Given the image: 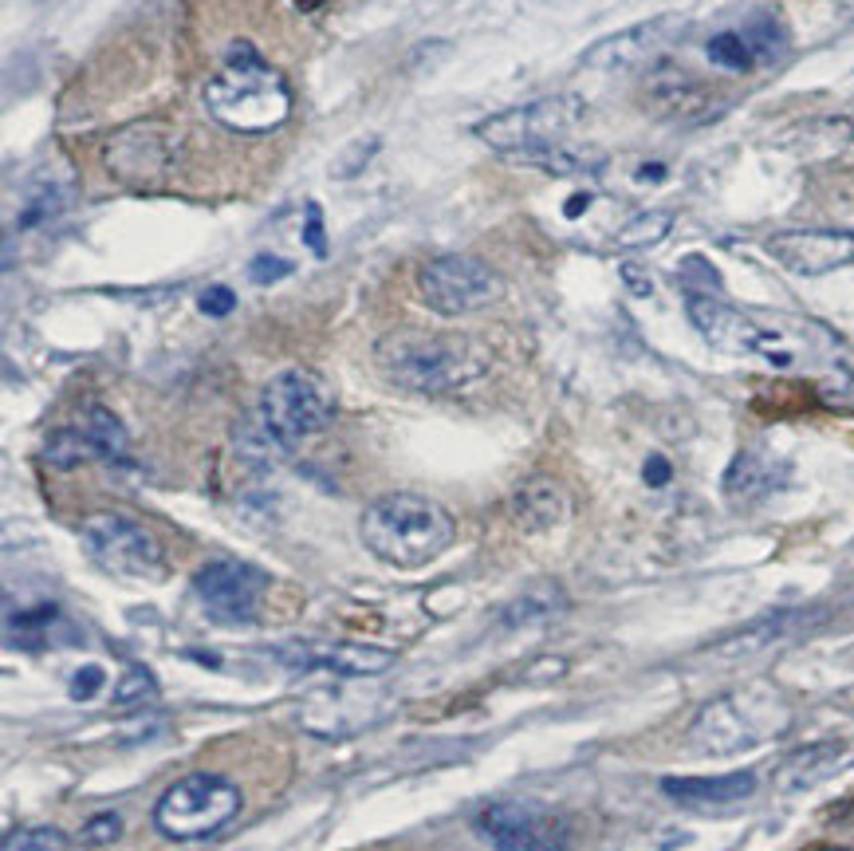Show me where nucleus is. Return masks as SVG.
Returning <instances> with one entry per match:
<instances>
[{
  "label": "nucleus",
  "instance_id": "obj_28",
  "mask_svg": "<svg viewBox=\"0 0 854 851\" xmlns=\"http://www.w3.org/2000/svg\"><path fill=\"white\" fill-rule=\"evenodd\" d=\"M670 229H674V213H670V209H646V213H634V218L614 233V245L650 249V245H657V241H666Z\"/></svg>",
  "mask_w": 854,
  "mask_h": 851
},
{
  "label": "nucleus",
  "instance_id": "obj_4",
  "mask_svg": "<svg viewBox=\"0 0 854 851\" xmlns=\"http://www.w3.org/2000/svg\"><path fill=\"white\" fill-rule=\"evenodd\" d=\"M792 710L772 686H748L740 694H725L705 702L689 725V745L713 757H729L772 742L788 729Z\"/></svg>",
  "mask_w": 854,
  "mask_h": 851
},
{
  "label": "nucleus",
  "instance_id": "obj_7",
  "mask_svg": "<svg viewBox=\"0 0 854 851\" xmlns=\"http://www.w3.org/2000/svg\"><path fill=\"white\" fill-rule=\"evenodd\" d=\"M587 118V103L579 95H548V99L524 103V107H508L500 115L481 118L473 135L477 143H485L496 155H528V150H540V146H556L567 143L583 127Z\"/></svg>",
  "mask_w": 854,
  "mask_h": 851
},
{
  "label": "nucleus",
  "instance_id": "obj_41",
  "mask_svg": "<svg viewBox=\"0 0 854 851\" xmlns=\"http://www.w3.org/2000/svg\"><path fill=\"white\" fill-rule=\"evenodd\" d=\"M166 729V717H138V722H126L123 729H118V742H150V737H158Z\"/></svg>",
  "mask_w": 854,
  "mask_h": 851
},
{
  "label": "nucleus",
  "instance_id": "obj_46",
  "mask_svg": "<svg viewBox=\"0 0 854 851\" xmlns=\"http://www.w3.org/2000/svg\"><path fill=\"white\" fill-rule=\"evenodd\" d=\"M296 4H299V9H304V12H312L315 4H324V0H296Z\"/></svg>",
  "mask_w": 854,
  "mask_h": 851
},
{
  "label": "nucleus",
  "instance_id": "obj_22",
  "mask_svg": "<svg viewBox=\"0 0 854 851\" xmlns=\"http://www.w3.org/2000/svg\"><path fill=\"white\" fill-rule=\"evenodd\" d=\"M567 611V591L556 580H536L531 588H524L516 599H508L500 611L504 631H524V627L548 623V619L563 616Z\"/></svg>",
  "mask_w": 854,
  "mask_h": 851
},
{
  "label": "nucleus",
  "instance_id": "obj_20",
  "mask_svg": "<svg viewBox=\"0 0 854 851\" xmlns=\"http://www.w3.org/2000/svg\"><path fill=\"white\" fill-rule=\"evenodd\" d=\"M567 493L551 477H528L513 493V521L524 533H548L567 521Z\"/></svg>",
  "mask_w": 854,
  "mask_h": 851
},
{
  "label": "nucleus",
  "instance_id": "obj_3",
  "mask_svg": "<svg viewBox=\"0 0 854 851\" xmlns=\"http://www.w3.org/2000/svg\"><path fill=\"white\" fill-rule=\"evenodd\" d=\"M359 536L367 553L390 568H425L457 540V525L450 508L422 493H387L367 505Z\"/></svg>",
  "mask_w": 854,
  "mask_h": 851
},
{
  "label": "nucleus",
  "instance_id": "obj_27",
  "mask_svg": "<svg viewBox=\"0 0 854 851\" xmlns=\"http://www.w3.org/2000/svg\"><path fill=\"white\" fill-rule=\"evenodd\" d=\"M740 36H745L756 64H776V60L788 52V32H783L780 17H772V12H760V17L748 20Z\"/></svg>",
  "mask_w": 854,
  "mask_h": 851
},
{
  "label": "nucleus",
  "instance_id": "obj_42",
  "mask_svg": "<svg viewBox=\"0 0 854 851\" xmlns=\"http://www.w3.org/2000/svg\"><path fill=\"white\" fill-rule=\"evenodd\" d=\"M642 477H646L650 490H662V485H670V477H674V465H670L662 453H650L646 465H642Z\"/></svg>",
  "mask_w": 854,
  "mask_h": 851
},
{
  "label": "nucleus",
  "instance_id": "obj_21",
  "mask_svg": "<svg viewBox=\"0 0 854 851\" xmlns=\"http://www.w3.org/2000/svg\"><path fill=\"white\" fill-rule=\"evenodd\" d=\"M795 623H800V616H795V611H772V616L756 619V623H748V627H740V631L725 634L720 643L705 647V654H709V659H717V662H745V659H752V654L768 651L772 643H780V639H788Z\"/></svg>",
  "mask_w": 854,
  "mask_h": 851
},
{
  "label": "nucleus",
  "instance_id": "obj_25",
  "mask_svg": "<svg viewBox=\"0 0 854 851\" xmlns=\"http://www.w3.org/2000/svg\"><path fill=\"white\" fill-rule=\"evenodd\" d=\"M516 162L531 166V170L556 174V178H571V174H594L603 166L599 150H579V146H540V150H528V155H516Z\"/></svg>",
  "mask_w": 854,
  "mask_h": 851
},
{
  "label": "nucleus",
  "instance_id": "obj_26",
  "mask_svg": "<svg viewBox=\"0 0 854 851\" xmlns=\"http://www.w3.org/2000/svg\"><path fill=\"white\" fill-rule=\"evenodd\" d=\"M83 434L99 450L103 462L110 465L130 462V434H126V426L107 407H87V414H83Z\"/></svg>",
  "mask_w": 854,
  "mask_h": 851
},
{
  "label": "nucleus",
  "instance_id": "obj_17",
  "mask_svg": "<svg viewBox=\"0 0 854 851\" xmlns=\"http://www.w3.org/2000/svg\"><path fill=\"white\" fill-rule=\"evenodd\" d=\"M642 99H646L650 115L666 118V123H705L720 111L713 91L702 80H693L689 72H677V67H662V72L650 75Z\"/></svg>",
  "mask_w": 854,
  "mask_h": 851
},
{
  "label": "nucleus",
  "instance_id": "obj_1",
  "mask_svg": "<svg viewBox=\"0 0 854 851\" xmlns=\"http://www.w3.org/2000/svg\"><path fill=\"white\" fill-rule=\"evenodd\" d=\"M375 367L410 395H453L488 371V355L473 336L398 327L375 344Z\"/></svg>",
  "mask_w": 854,
  "mask_h": 851
},
{
  "label": "nucleus",
  "instance_id": "obj_30",
  "mask_svg": "<svg viewBox=\"0 0 854 851\" xmlns=\"http://www.w3.org/2000/svg\"><path fill=\"white\" fill-rule=\"evenodd\" d=\"M63 206H67V193L60 190V181H36V186L28 190L17 225L20 229H36V225H44V221L60 218Z\"/></svg>",
  "mask_w": 854,
  "mask_h": 851
},
{
  "label": "nucleus",
  "instance_id": "obj_9",
  "mask_svg": "<svg viewBox=\"0 0 854 851\" xmlns=\"http://www.w3.org/2000/svg\"><path fill=\"white\" fill-rule=\"evenodd\" d=\"M80 540H83V553L99 564L103 571H110V576L146 580V576H162L166 568V553L162 544H158V536L126 513L83 516Z\"/></svg>",
  "mask_w": 854,
  "mask_h": 851
},
{
  "label": "nucleus",
  "instance_id": "obj_14",
  "mask_svg": "<svg viewBox=\"0 0 854 851\" xmlns=\"http://www.w3.org/2000/svg\"><path fill=\"white\" fill-rule=\"evenodd\" d=\"M768 256L795 276H827L854 264V229H788L768 237Z\"/></svg>",
  "mask_w": 854,
  "mask_h": 851
},
{
  "label": "nucleus",
  "instance_id": "obj_36",
  "mask_svg": "<svg viewBox=\"0 0 854 851\" xmlns=\"http://www.w3.org/2000/svg\"><path fill=\"white\" fill-rule=\"evenodd\" d=\"M563 674H567V659H556V654H548V659L528 662L520 679L528 682V686H544V682H559Z\"/></svg>",
  "mask_w": 854,
  "mask_h": 851
},
{
  "label": "nucleus",
  "instance_id": "obj_11",
  "mask_svg": "<svg viewBox=\"0 0 854 851\" xmlns=\"http://www.w3.org/2000/svg\"><path fill=\"white\" fill-rule=\"evenodd\" d=\"M477 832L493 851H567L571 824L528 800H496L477 816Z\"/></svg>",
  "mask_w": 854,
  "mask_h": 851
},
{
  "label": "nucleus",
  "instance_id": "obj_34",
  "mask_svg": "<svg viewBox=\"0 0 854 851\" xmlns=\"http://www.w3.org/2000/svg\"><path fill=\"white\" fill-rule=\"evenodd\" d=\"M118 836H123V816H118V812H99V816H91L87 824H83L80 840L87 843V848H107V843H115Z\"/></svg>",
  "mask_w": 854,
  "mask_h": 851
},
{
  "label": "nucleus",
  "instance_id": "obj_6",
  "mask_svg": "<svg viewBox=\"0 0 854 851\" xmlns=\"http://www.w3.org/2000/svg\"><path fill=\"white\" fill-rule=\"evenodd\" d=\"M335 410H339V402H335V390L327 387V379L304 371V367L272 375L261 390V402H256L261 426L284 450L327 430L335 422Z\"/></svg>",
  "mask_w": 854,
  "mask_h": 851
},
{
  "label": "nucleus",
  "instance_id": "obj_24",
  "mask_svg": "<svg viewBox=\"0 0 854 851\" xmlns=\"http://www.w3.org/2000/svg\"><path fill=\"white\" fill-rule=\"evenodd\" d=\"M783 470L772 462V458H765L760 450H745L732 458L729 473H725V493L729 497H745V501H756V497H765V493H772L776 485H780Z\"/></svg>",
  "mask_w": 854,
  "mask_h": 851
},
{
  "label": "nucleus",
  "instance_id": "obj_2",
  "mask_svg": "<svg viewBox=\"0 0 854 851\" xmlns=\"http://www.w3.org/2000/svg\"><path fill=\"white\" fill-rule=\"evenodd\" d=\"M209 118L233 135H268L292 115L288 80L264 60L249 40L229 44L225 64L201 87Z\"/></svg>",
  "mask_w": 854,
  "mask_h": 851
},
{
  "label": "nucleus",
  "instance_id": "obj_32",
  "mask_svg": "<svg viewBox=\"0 0 854 851\" xmlns=\"http://www.w3.org/2000/svg\"><path fill=\"white\" fill-rule=\"evenodd\" d=\"M705 52H709L713 64L725 67V72H752V64H756L740 32H720V36L709 40V48H705Z\"/></svg>",
  "mask_w": 854,
  "mask_h": 851
},
{
  "label": "nucleus",
  "instance_id": "obj_40",
  "mask_svg": "<svg viewBox=\"0 0 854 851\" xmlns=\"http://www.w3.org/2000/svg\"><path fill=\"white\" fill-rule=\"evenodd\" d=\"M233 308H236V296H233V288H225V284H213V288L201 292V312H205V316L221 319Z\"/></svg>",
  "mask_w": 854,
  "mask_h": 851
},
{
  "label": "nucleus",
  "instance_id": "obj_35",
  "mask_svg": "<svg viewBox=\"0 0 854 851\" xmlns=\"http://www.w3.org/2000/svg\"><path fill=\"white\" fill-rule=\"evenodd\" d=\"M249 276L256 284H276V281H284V276H292V261H284V256H272V253H261V256H252Z\"/></svg>",
  "mask_w": 854,
  "mask_h": 851
},
{
  "label": "nucleus",
  "instance_id": "obj_39",
  "mask_svg": "<svg viewBox=\"0 0 854 851\" xmlns=\"http://www.w3.org/2000/svg\"><path fill=\"white\" fill-rule=\"evenodd\" d=\"M304 245L315 256H327V237H324V209L319 201H307V218H304Z\"/></svg>",
  "mask_w": 854,
  "mask_h": 851
},
{
  "label": "nucleus",
  "instance_id": "obj_12",
  "mask_svg": "<svg viewBox=\"0 0 854 851\" xmlns=\"http://www.w3.org/2000/svg\"><path fill=\"white\" fill-rule=\"evenodd\" d=\"M685 316L689 324L702 332V339L713 351L725 355H765L772 363H788V355L776 351V336L768 327H760L752 316L737 312L732 304L717 296H705V292H689L685 296Z\"/></svg>",
  "mask_w": 854,
  "mask_h": 851
},
{
  "label": "nucleus",
  "instance_id": "obj_29",
  "mask_svg": "<svg viewBox=\"0 0 854 851\" xmlns=\"http://www.w3.org/2000/svg\"><path fill=\"white\" fill-rule=\"evenodd\" d=\"M91 458H99V450H95L91 438L83 434V426L80 430H55V434L44 442V462L52 465V470H80V465L91 462Z\"/></svg>",
  "mask_w": 854,
  "mask_h": 851
},
{
  "label": "nucleus",
  "instance_id": "obj_19",
  "mask_svg": "<svg viewBox=\"0 0 854 851\" xmlns=\"http://www.w3.org/2000/svg\"><path fill=\"white\" fill-rule=\"evenodd\" d=\"M662 792L689 808H720V805H737V800L752 797L756 777L748 769L720 773V777H666L662 780Z\"/></svg>",
  "mask_w": 854,
  "mask_h": 851
},
{
  "label": "nucleus",
  "instance_id": "obj_23",
  "mask_svg": "<svg viewBox=\"0 0 854 851\" xmlns=\"http://www.w3.org/2000/svg\"><path fill=\"white\" fill-rule=\"evenodd\" d=\"M55 627H67L60 616V607L55 603H32V607H9V616H4V631H9V643L12 647H24V651H40V647L55 643Z\"/></svg>",
  "mask_w": 854,
  "mask_h": 851
},
{
  "label": "nucleus",
  "instance_id": "obj_38",
  "mask_svg": "<svg viewBox=\"0 0 854 851\" xmlns=\"http://www.w3.org/2000/svg\"><path fill=\"white\" fill-rule=\"evenodd\" d=\"M375 150H378V138H367V143H355V146H347V155L335 162V174L339 178H355V174L362 170V166L375 158Z\"/></svg>",
  "mask_w": 854,
  "mask_h": 851
},
{
  "label": "nucleus",
  "instance_id": "obj_5",
  "mask_svg": "<svg viewBox=\"0 0 854 851\" xmlns=\"http://www.w3.org/2000/svg\"><path fill=\"white\" fill-rule=\"evenodd\" d=\"M244 797L233 780L221 773H189L166 788L154 805V828L173 843L209 840L225 824H233Z\"/></svg>",
  "mask_w": 854,
  "mask_h": 851
},
{
  "label": "nucleus",
  "instance_id": "obj_37",
  "mask_svg": "<svg viewBox=\"0 0 854 851\" xmlns=\"http://www.w3.org/2000/svg\"><path fill=\"white\" fill-rule=\"evenodd\" d=\"M103 686H107V674H103V666H83V671H75L72 682H67V690H72L75 702H91V697L99 694Z\"/></svg>",
  "mask_w": 854,
  "mask_h": 851
},
{
  "label": "nucleus",
  "instance_id": "obj_10",
  "mask_svg": "<svg viewBox=\"0 0 854 851\" xmlns=\"http://www.w3.org/2000/svg\"><path fill=\"white\" fill-rule=\"evenodd\" d=\"M418 292L437 316H468L500 300V276L485 261L465 253L433 256L418 272Z\"/></svg>",
  "mask_w": 854,
  "mask_h": 851
},
{
  "label": "nucleus",
  "instance_id": "obj_16",
  "mask_svg": "<svg viewBox=\"0 0 854 851\" xmlns=\"http://www.w3.org/2000/svg\"><path fill=\"white\" fill-rule=\"evenodd\" d=\"M280 659L292 671H331L339 679H378L398 662L394 651L367 643H288L280 647Z\"/></svg>",
  "mask_w": 854,
  "mask_h": 851
},
{
  "label": "nucleus",
  "instance_id": "obj_13",
  "mask_svg": "<svg viewBox=\"0 0 854 851\" xmlns=\"http://www.w3.org/2000/svg\"><path fill=\"white\" fill-rule=\"evenodd\" d=\"M193 591L201 607L221 623H252L268 591V576L241 560H209L193 571Z\"/></svg>",
  "mask_w": 854,
  "mask_h": 851
},
{
  "label": "nucleus",
  "instance_id": "obj_31",
  "mask_svg": "<svg viewBox=\"0 0 854 851\" xmlns=\"http://www.w3.org/2000/svg\"><path fill=\"white\" fill-rule=\"evenodd\" d=\"M158 697H162L158 679L135 662V666H126L123 679L115 682V697H110V702H115L118 710H138V706H154Z\"/></svg>",
  "mask_w": 854,
  "mask_h": 851
},
{
  "label": "nucleus",
  "instance_id": "obj_15",
  "mask_svg": "<svg viewBox=\"0 0 854 851\" xmlns=\"http://www.w3.org/2000/svg\"><path fill=\"white\" fill-rule=\"evenodd\" d=\"M682 32H685L682 17L642 20V24H630L622 32H614V36L587 48L583 67H591V72H630V67H642L650 60H657Z\"/></svg>",
  "mask_w": 854,
  "mask_h": 851
},
{
  "label": "nucleus",
  "instance_id": "obj_18",
  "mask_svg": "<svg viewBox=\"0 0 854 851\" xmlns=\"http://www.w3.org/2000/svg\"><path fill=\"white\" fill-rule=\"evenodd\" d=\"M846 761V745L843 742H811L800 745L795 753H788L772 773V785L780 792H803V788H815L819 780L835 777Z\"/></svg>",
  "mask_w": 854,
  "mask_h": 851
},
{
  "label": "nucleus",
  "instance_id": "obj_45",
  "mask_svg": "<svg viewBox=\"0 0 854 851\" xmlns=\"http://www.w3.org/2000/svg\"><path fill=\"white\" fill-rule=\"evenodd\" d=\"M587 206V193H576V198L567 201V218H579V209Z\"/></svg>",
  "mask_w": 854,
  "mask_h": 851
},
{
  "label": "nucleus",
  "instance_id": "obj_44",
  "mask_svg": "<svg viewBox=\"0 0 854 851\" xmlns=\"http://www.w3.org/2000/svg\"><path fill=\"white\" fill-rule=\"evenodd\" d=\"M650 178H666V166H642L639 181H650Z\"/></svg>",
  "mask_w": 854,
  "mask_h": 851
},
{
  "label": "nucleus",
  "instance_id": "obj_8",
  "mask_svg": "<svg viewBox=\"0 0 854 851\" xmlns=\"http://www.w3.org/2000/svg\"><path fill=\"white\" fill-rule=\"evenodd\" d=\"M181 130L166 118H135L103 143V166L123 186H158L178 170Z\"/></svg>",
  "mask_w": 854,
  "mask_h": 851
},
{
  "label": "nucleus",
  "instance_id": "obj_43",
  "mask_svg": "<svg viewBox=\"0 0 854 851\" xmlns=\"http://www.w3.org/2000/svg\"><path fill=\"white\" fill-rule=\"evenodd\" d=\"M622 284H626L634 296H650V292H654V281H650L646 269H639V264H622Z\"/></svg>",
  "mask_w": 854,
  "mask_h": 851
},
{
  "label": "nucleus",
  "instance_id": "obj_33",
  "mask_svg": "<svg viewBox=\"0 0 854 851\" xmlns=\"http://www.w3.org/2000/svg\"><path fill=\"white\" fill-rule=\"evenodd\" d=\"M0 851H67V840L60 828H17Z\"/></svg>",
  "mask_w": 854,
  "mask_h": 851
}]
</instances>
